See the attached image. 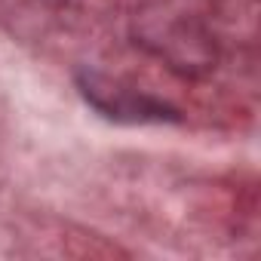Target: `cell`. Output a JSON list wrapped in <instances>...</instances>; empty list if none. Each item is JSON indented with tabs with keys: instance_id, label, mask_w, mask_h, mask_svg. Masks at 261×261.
<instances>
[{
	"instance_id": "6da1fadb",
	"label": "cell",
	"mask_w": 261,
	"mask_h": 261,
	"mask_svg": "<svg viewBox=\"0 0 261 261\" xmlns=\"http://www.w3.org/2000/svg\"><path fill=\"white\" fill-rule=\"evenodd\" d=\"M80 92L86 101L101 111L111 120L120 123H163V120H178V111L169 108L160 98H151L133 86H126L120 80H111L98 71H83L80 74Z\"/></svg>"
}]
</instances>
